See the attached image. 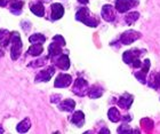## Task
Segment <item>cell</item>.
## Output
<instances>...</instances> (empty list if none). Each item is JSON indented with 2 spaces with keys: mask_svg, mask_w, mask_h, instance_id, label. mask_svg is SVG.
<instances>
[{
  "mask_svg": "<svg viewBox=\"0 0 160 134\" xmlns=\"http://www.w3.org/2000/svg\"><path fill=\"white\" fill-rule=\"evenodd\" d=\"M76 20L82 22L87 27L96 28L98 25V20L90 14L89 9L86 7H81L80 9H78V12L76 13Z\"/></svg>",
  "mask_w": 160,
  "mask_h": 134,
  "instance_id": "obj_1",
  "label": "cell"
},
{
  "mask_svg": "<svg viewBox=\"0 0 160 134\" xmlns=\"http://www.w3.org/2000/svg\"><path fill=\"white\" fill-rule=\"evenodd\" d=\"M10 57L12 60H17L20 57L21 53H22V48H23V44H22V40H21L20 34L17 32H12V36H10Z\"/></svg>",
  "mask_w": 160,
  "mask_h": 134,
  "instance_id": "obj_2",
  "label": "cell"
},
{
  "mask_svg": "<svg viewBox=\"0 0 160 134\" xmlns=\"http://www.w3.org/2000/svg\"><path fill=\"white\" fill-rule=\"evenodd\" d=\"M72 92L77 94L78 96H85L88 93V83L82 78H78L77 80L74 81Z\"/></svg>",
  "mask_w": 160,
  "mask_h": 134,
  "instance_id": "obj_3",
  "label": "cell"
},
{
  "mask_svg": "<svg viewBox=\"0 0 160 134\" xmlns=\"http://www.w3.org/2000/svg\"><path fill=\"white\" fill-rule=\"evenodd\" d=\"M140 38H141L140 32H137V31H135V30H128L121 34L120 40H121V43H122L123 45H130L132 43L136 41L137 39H140Z\"/></svg>",
  "mask_w": 160,
  "mask_h": 134,
  "instance_id": "obj_4",
  "label": "cell"
},
{
  "mask_svg": "<svg viewBox=\"0 0 160 134\" xmlns=\"http://www.w3.org/2000/svg\"><path fill=\"white\" fill-rule=\"evenodd\" d=\"M137 3V0H116V9L119 13H126L132 7L136 6Z\"/></svg>",
  "mask_w": 160,
  "mask_h": 134,
  "instance_id": "obj_5",
  "label": "cell"
},
{
  "mask_svg": "<svg viewBox=\"0 0 160 134\" xmlns=\"http://www.w3.org/2000/svg\"><path fill=\"white\" fill-rule=\"evenodd\" d=\"M54 74H55V67L54 65H50V67H47L46 69H43L39 72V74L36 76V83H40V81H48L50 78L53 77Z\"/></svg>",
  "mask_w": 160,
  "mask_h": 134,
  "instance_id": "obj_6",
  "label": "cell"
},
{
  "mask_svg": "<svg viewBox=\"0 0 160 134\" xmlns=\"http://www.w3.org/2000/svg\"><path fill=\"white\" fill-rule=\"evenodd\" d=\"M71 83H72V77L68 74H60L55 79V83H54V86L57 88H64L70 86Z\"/></svg>",
  "mask_w": 160,
  "mask_h": 134,
  "instance_id": "obj_7",
  "label": "cell"
},
{
  "mask_svg": "<svg viewBox=\"0 0 160 134\" xmlns=\"http://www.w3.org/2000/svg\"><path fill=\"white\" fill-rule=\"evenodd\" d=\"M102 18L107 22H112L116 18V13H114V8L111 5H104L101 12Z\"/></svg>",
  "mask_w": 160,
  "mask_h": 134,
  "instance_id": "obj_8",
  "label": "cell"
},
{
  "mask_svg": "<svg viewBox=\"0 0 160 134\" xmlns=\"http://www.w3.org/2000/svg\"><path fill=\"white\" fill-rule=\"evenodd\" d=\"M53 62L57 68H60L62 70H68L70 68V59L67 54H61L60 56L56 57Z\"/></svg>",
  "mask_w": 160,
  "mask_h": 134,
  "instance_id": "obj_9",
  "label": "cell"
},
{
  "mask_svg": "<svg viewBox=\"0 0 160 134\" xmlns=\"http://www.w3.org/2000/svg\"><path fill=\"white\" fill-rule=\"evenodd\" d=\"M141 50L138 49H133V50H127V52H125L122 55V59L123 61H125V63L127 64H132L134 62V61L136 60V59H138L141 55Z\"/></svg>",
  "mask_w": 160,
  "mask_h": 134,
  "instance_id": "obj_10",
  "label": "cell"
},
{
  "mask_svg": "<svg viewBox=\"0 0 160 134\" xmlns=\"http://www.w3.org/2000/svg\"><path fill=\"white\" fill-rule=\"evenodd\" d=\"M23 6H24V1H22V0H10L8 8H9L12 14H14V15H20L22 13Z\"/></svg>",
  "mask_w": 160,
  "mask_h": 134,
  "instance_id": "obj_11",
  "label": "cell"
},
{
  "mask_svg": "<svg viewBox=\"0 0 160 134\" xmlns=\"http://www.w3.org/2000/svg\"><path fill=\"white\" fill-rule=\"evenodd\" d=\"M50 9H52V20L53 21L60 20L64 15V7L61 3H53Z\"/></svg>",
  "mask_w": 160,
  "mask_h": 134,
  "instance_id": "obj_12",
  "label": "cell"
},
{
  "mask_svg": "<svg viewBox=\"0 0 160 134\" xmlns=\"http://www.w3.org/2000/svg\"><path fill=\"white\" fill-rule=\"evenodd\" d=\"M61 54H62V46L53 41L48 47V57H50L54 61L56 57L60 56Z\"/></svg>",
  "mask_w": 160,
  "mask_h": 134,
  "instance_id": "obj_13",
  "label": "cell"
},
{
  "mask_svg": "<svg viewBox=\"0 0 160 134\" xmlns=\"http://www.w3.org/2000/svg\"><path fill=\"white\" fill-rule=\"evenodd\" d=\"M70 121L73 125H76L77 127H81V126H83V124H85V115H83L82 111H80V110L76 111V112L71 116Z\"/></svg>",
  "mask_w": 160,
  "mask_h": 134,
  "instance_id": "obj_14",
  "label": "cell"
},
{
  "mask_svg": "<svg viewBox=\"0 0 160 134\" xmlns=\"http://www.w3.org/2000/svg\"><path fill=\"white\" fill-rule=\"evenodd\" d=\"M133 101H134V99L130 94L125 93L119 99V101H118V106H119L120 108H122V109H129L132 103H133Z\"/></svg>",
  "mask_w": 160,
  "mask_h": 134,
  "instance_id": "obj_15",
  "label": "cell"
},
{
  "mask_svg": "<svg viewBox=\"0 0 160 134\" xmlns=\"http://www.w3.org/2000/svg\"><path fill=\"white\" fill-rule=\"evenodd\" d=\"M74 107H76V102L72 99H67V100L62 101L58 104V109L61 111H65V112H71L73 111Z\"/></svg>",
  "mask_w": 160,
  "mask_h": 134,
  "instance_id": "obj_16",
  "label": "cell"
},
{
  "mask_svg": "<svg viewBox=\"0 0 160 134\" xmlns=\"http://www.w3.org/2000/svg\"><path fill=\"white\" fill-rule=\"evenodd\" d=\"M30 10L39 17H42L45 15V7H43L42 3H39V1L30 3Z\"/></svg>",
  "mask_w": 160,
  "mask_h": 134,
  "instance_id": "obj_17",
  "label": "cell"
},
{
  "mask_svg": "<svg viewBox=\"0 0 160 134\" xmlns=\"http://www.w3.org/2000/svg\"><path fill=\"white\" fill-rule=\"evenodd\" d=\"M10 36H12V32H9L6 29H0V46L1 47L9 46Z\"/></svg>",
  "mask_w": 160,
  "mask_h": 134,
  "instance_id": "obj_18",
  "label": "cell"
},
{
  "mask_svg": "<svg viewBox=\"0 0 160 134\" xmlns=\"http://www.w3.org/2000/svg\"><path fill=\"white\" fill-rule=\"evenodd\" d=\"M43 52V47L42 44H32L30 46V48L28 49V55H31V56H39L41 55V53Z\"/></svg>",
  "mask_w": 160,
  "mask_h": 134,
  "instance_id": "obj_19",
  "label": "cell"
},
{
  "mask_svg": "<svg viewBox=\"0 0 160 134\" xmlns=\"http://www.w3.org/2000/svg\"><path fill=\"white\" fill-rule=\"evenodd\" d=\"M88 96L90 99H98L103 95V88L100 87V86H97V85H94L92 87L88 90Z\"/></svg>",
  "mask_w": 160,
  "mask_h": 134,
  "instance_id": "obj_20",
  "label": "cell"
},
{
  "mask_svg": "<svg viewBox=\"0 0 160 134\" xmlns=\"http://www.w3.org/2000/svg\"><path fill=\"white\" fill-rule=\"evenodd\" d=\"M31 127V121L29 118H24L23 121H20L16 126V131L20 132V133H25L30 130Z\"/></svg>",
  "mask_w": 160,
  "mask_h": 134,
  "instance_id": "obj_21",
  "label": "cell"
},
{
  "mask_svg": "<svg viewBox=\"0 0 160 134\" xmlns=\"http://www.w3.org/2000/svg\"><path fill=\"white\" fill-rule=\"evenodd\" d=\"M108 117H109V119H110L112 123H117V121H119L120 119H121V116H120L119 110L114 107H112V108L109 109V111H108Z\"/></svg>",
  "mask_w": 160,
  "mask_h": 134,
  "instance_id": "obj_22",
  "label": "cell"
},
{
  "mask_svg": "<svg viewBox=\"0 0 160 134\" xmlns=\"http://www.w3.org/2000/svg\"><path fill=\"white\" fill-rule=\"evenodd\" d=\"M29 41L31 44H43L46 41V37L41 34H34L29 37Z\"/></svg>",
  "mask_w": 160,
  "mask_h": 134,
  "instance_id": "obj_23",
  "label": "cell"
},
{
  "mask_svg": "<svg viewBox=\"0 0 160 134\" xmlns=\"http://www.w3.org/2000/svg\"><path fill=\"white\" fill-rule=\"evenodd\" d=\"M138 17H140V14L137 13V12H132V13L127 14L126 16H125V21H126L127 24H133L135 23L137 20H138Z\"/></svg>",
  "mask_w": 160,
  "mask_h": 134,
  "instance_id": "obj_24",
  "label": "cell"
},
{
  "mask_svg": "<svg viewBox=\"0 0 160 134\" xmlns=\"http://www.w3.org/2000/svg\"><path fill=\"white\" fill-rule=\"evenodd\" d=\"M48 57H41L39 60H36V61H31V63H29V67H32V68H37V67H42L46 64V61Z\"/></svg>",
  "mask_w": 160,
  "mask_h": 134,
  "instance_id": "obj_25",
  "label": "cell"
},
{
  "mask_svg": "<svg viewBox=\"0 0 160 134\" xmlns=\"http://www.w3.org/2000/svg\"><path fill=\"white\" fill-rule=\"evenodd\" d=\"M53 41H54V43H56V44L61 45L62 47L65 46V39H64V38L62 37V36H60V34L55 36V37L53 38Z\"/></svg>",
  "mask_w": 160,
  "mask_h": 134,
  "instance_id": "obj_26",
  "label": "cell"
},
{
  "mask_svg": "<svg viewBox=\"0 0 160 134\" xmlns=\"http://www.w3.org/2000/svg\"><path fill=\"white\" fill-rule=\"evenodd\" d=\"M133 130L128 126V125H121L119 128H118V133H132Z\"/></svg>",
  "mask_w": 160,
  "mask_h": 134,
  "instance_id": "obj_27",
  "label": "cell"
},
{
  "mask_svg": "<svg viewBox=\"0 0 160 134\" xmlns=\"http://www.w3.org/2000/svg\"><path fill=\"white\" fill-rule=\"evenodd\" d=\"M21 27H22V29H23L25 32H29V31L31 30V23L29 21H22V22H21Z\"/></svg>",
  "mask_w": 160,
  "mask_h": 134,
  "instance_id": "obj_28",
  "label": "cell"
},
{
  "mask_svg": "<svg viewBox=\"0 0 160 134\" xmlns=\"http://www.w3.org/2000/svg\"><path fill=\"white\" fill-rule=\"evenodd\" d=\"M61 95H58V94H56V95H52V97H50V102L52 103H58L61 101Z\"/></svg>",
  "mask_w": 160,
  "mask_h": 134,
  "instance_id": "obj_29",
  "label": "cell"
},
{
  "mask_svg": "<svg viewBox=\"0 0 160 134\" xmlns=\"http://www.w3.org/2000/svg\"><path fill=\"white\" fill-rule=\"evenodd\" d=\"M9 3V0H0V7H6Z\"/></svg>",
  "mask_w": 160,
  "mask_h": 134,
  "instance_id": "obj_30",
  "label": "cell"
},
{
  "mask_svg": "<svg viewBox=\"0 0 160 134\" xmlns=\"http://www.w3.org/2000/svg\"><path fill=\"white\" fill-rule=\"evenodd\" d=\"M3 55H5V52H3L2 47L0 46V59H1V57H3Z\"/></svg>",
  "mask_w": 160,
  "mask_h": 134,
  "instance_id": "obj_31",
  "label": "cell"
},
{
  "mask_svg": "<svg viewBox=\"0 0 160 134\" xmlns=\"http://www.w3.org/2000/svg\"><path fill=\"white\" fill-rule=\"evenodd\" d=\"M104 132H105V133H110V131H109V130H107V128H103V130H101L100 133H104Z\"/></svg>",
  "mask_w": 160,
  "mask_h": 134,
  "instance_id": "obj_32",
  "label": "cell"
},
{
  "mask_svg": "<svg viewBox=\"0 0 160 134\" xmlns=\"http://www.w3.org/2000/svg\"><path fill=\"white\" fill-rule=\"evenodd\" d=\"M79 3H83V5H86V3H88V1L89 0H78Z\"/></svg>",
  "mask_w": 160,
  "mask_h": 134,
  "instance_id": "obj_33",
  "label": "cell"
},
{
  "mask_svg": "<svg viewBox=\"0 0 160 134\" xmlns=\"http://www.w3.org/2000/svg\"><path fill=\"white\" fill-rule=\"evenodd\" d=\"M123 119H125V121H129L130 119H132V117H130V116H125V118H123Z\"/></svg>",
  "mask_w": 160,
  "mask_h": 134,
  "instance_id": "obj_34",
  "label": "cell"
},
{
  "mask_svg": "<svg viewBox=\"0 0 160 134\" xmlns=\"http://www.w3.org/2000/svg\"><path fill=\"white\" fill-rule=\"evenodd\" d=\"M3 132H5V130H3V128H2V126H1V125H0V133H3Z\"/></svg>",
  "mask_w": 160,
  "mask_h": 134,
  "instance_id": "obj_35",
  "label": "cell"
},
{
  "mask_svg": "<svg viewBox=\"0 0 160 134\" xmlns=\"http://www.w3.org/2000/svg\"><path fill=\"white\" fill-rule=\"evenodd\" d=\"M41 1H42V3H45V1H49V0H41Z\"/></svg>",
  "mask_w": 160,
  "mask_h": 134,
  "instance_id": "obj_36",
  "label": "cell"
}]
</instances>
